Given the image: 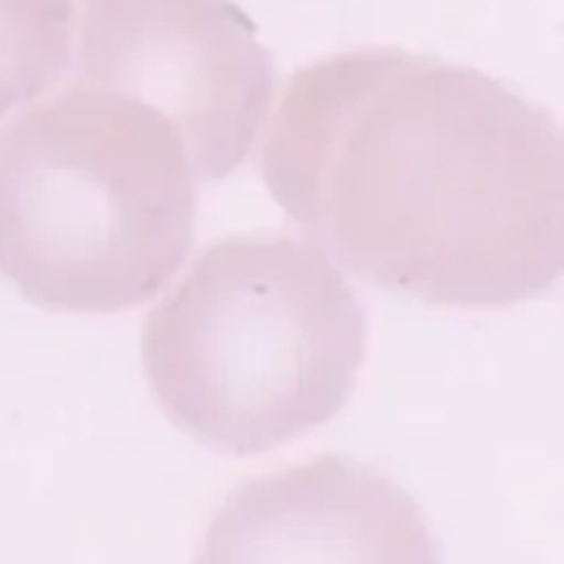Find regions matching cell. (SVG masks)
Listing matches in <instances>:
<instances>
[{
	"instance_id": "cell-4",
	"label": "cell",
	"mask_w": 564,
	"mask_h": 564,
	"mask_svg": "<svg viewBox=\"0 0 564 564\" xmlns=\"http://www.w3.org/2000/svg\"><path fill=\"white\" fill-rule=\"evenodd\" d=\"M75 84L123 93L167 118L200 185L253 152L275 62L231 0H80Z\"/></svg>"
},
{
	"instance_id": "cell-1",
	"label": "cell",
	"mask_w": 564,
	"mask_h": 564,
	"mask_svg": "<svg viewBox=\"0 0 564 564\" xmlns=\"http://www.w3.org/2000/svg\"><path fill=\"white\" fill-rule=\"evenodd\" d=\"M262 180L336 269L438 305L562 278V130L466 65L373 46L290 77Z\"/></svg>"
},
{
	"instance_id": "cell-5",
	"label": "cell",
	"mask_w": 564,
	"mask_h": 564,
	"mask_svg": "<svg viewBox=\"0 0 564 564\" xmlns=\"http://www.w3.org/2000/svg\"><path fill=\"white\" fill-rule=\"evenodd\" d=\"M75 15L72 0H0V121L59 84Z\"/></svg>"
},
{
	"instance_id": "cell-3",
	"label": "cell",
	"mask_w": 564,
	"mask_h": 564,
	"mask_svg": "<svg viewBox=\"0 0 564 564\" xmlns=\"http://www.w3.org/2000/svg\"><path fill=\"white\" fill-rule=\"evenodd\" d=\"M198 188L161 111L75 84L0 130V272L53 312L133 308L188 257Z\"/></svg>"
},
{
	"instance_id": "cell-2",
	"label": "cell",
	"mask_w": 564,
	"mask_h": 564,
	"mask_svg": "<svg viewBox=\"0 0 564 564\" xmlns=\"http://www.w3.org/2000/svg\"><path fill=\"white\" fill-rule=\"evenodd\" d=\"M367 321L308 238L231 235L200 253L142 327V370L176 429L247 457L346 408Z\"/></svg>"
}]
</instances>
